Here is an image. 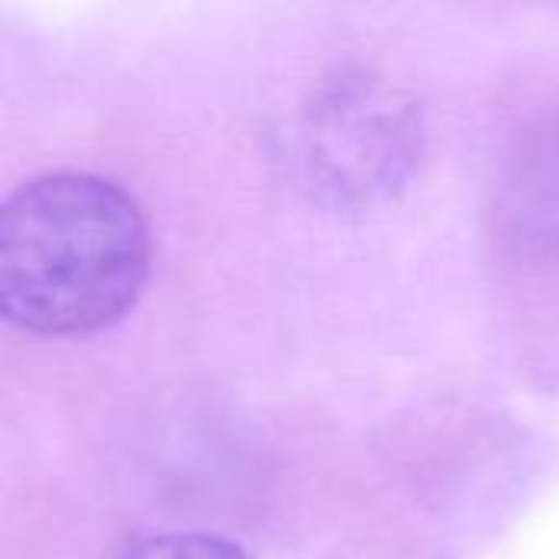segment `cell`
<instances>
[{
	"label": "cell",
	"instance_id": "obj_1",
	"mask_svg": "<svg viewBox=\"0 0 559 559\" xmlns=\"http://www.w3.org/2000/svg\"><path fill=\"white\" fill-rule=\"evenodd\" d=\"M151 236L115 180L46 174L0 216V305L39 337H82L121 321L144 292Z\"/></svg>",
	"mask_w": 559,
	"mask_h": 559
},
{
	"label": "cell",
	"instance_id": "obj_2",
	"mask_svg": "<svg viewBox=\"0 0 559 559\" xmlns=\"http://www.w3.org/2000/svg\"><path fill=\"white\" fill-rule=\"evenodd\" d=\"M419 147L423 128L409 98L370 75H344L321 88L298 128L308 183L350 206L390 197L409 177Z\"/></svg>",
	"mask_w": 559,
	"mask_h": 559
},
{
	"label": "cell",
	"instance_id": "obj_3",
	"mask_svg": "<svg viewBox=\"0 0 559 559\" xmlns=\"http://www.w3.org/2000/svg\"><path fill=\"white\" fill-rule=\"evenodd\" d=\"M524 187L514 190V216L524 219V236L540 242H559V141L540 151L531 167H524Z\"/></svg>",
	"mask_w": 559,
	"mask_h": 559
},
{
	"label": "cell",
	"instance_id": "obj_4",
	"mask_svg": "<svg viewBox=\"0 0 559 559\" xmlns=\"http://www.w3.org/2000/svg\"><path fill=\"white\" fill-rule=\"evenodd\" d=\"M115 559H249L236 544L210 534H157L134 540Z\"/></svg>",
	"mask_w": 559,
	"mask_h": 559
}]
</instances>
